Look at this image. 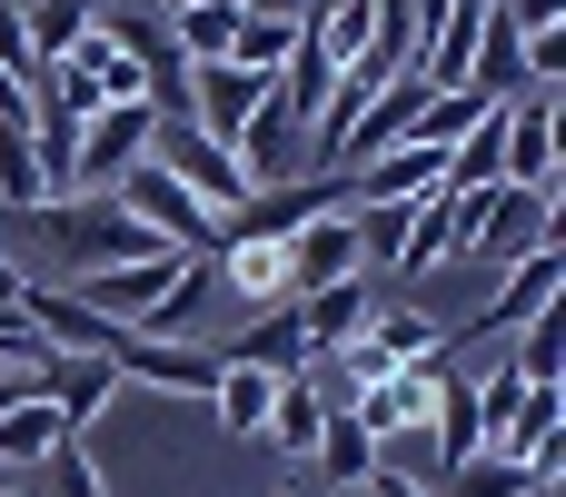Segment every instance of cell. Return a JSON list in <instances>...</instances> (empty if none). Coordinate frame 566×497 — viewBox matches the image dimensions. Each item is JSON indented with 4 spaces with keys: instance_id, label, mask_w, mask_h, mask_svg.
I'll use <instances>...</instances> for the list:
<instances>
[{
    "instance_id": "cell-25",
    "label": "cell",
    "mask_w": 566,
    "mask_h": 497,
    "mask_svg": "<svg viewBox=\"0 0 566 497\" xmlns=\"http://www.w3.org/2000/svg\"><path fill=\"white\" fill-rule=\"evenodd\" d=\"M566 428V398L557 389H527V398H517V418H507V428H497V438H488V448H497V458H517V468H527V458H537V448H547V438H557Z\"/></svg>"
},
{
    "instance_id": "cell-13",
    "label": "cell",
    "mask_w": 566,
    "mask_h": 497,
    "mask_svg": "<svg viewBox=\"0 0 566 497\" xmlns=\"http://www.w3.org/2000/svg\"><path fill=\"white\" fill-rule=\"evenodd\" d=\"M368 309H378V289H368V279H328V289H308V299H289V319H298V339H308V359H328V349H348V339L368 329Z\"/></svg>"
},
{
    "instance_id": "cell-32",
    "label": "cell",
    "mask_w": 566,
    "mask_h": 497,
    "mask_svg": "<svg viewBox=\"0 0 566 497\" xmlns=\"http://www.w3.org/2000/svg\"><path fill=\"white\" fill-rule=\"evenodd\" d=\"M527 80H537V90L566 80V30H527Z\"/></svg>"
},
{
    "instance_id": "cell-8",
    "label": "cell",
    "mask_w": 566,
    "mask_h": 497,
    "mask_svg": "<svg viewBox=\"0 0 566 497\" xmlns=\"http://www.w3.org/2000/svg\"><path fill=\"white\" fill-rule=\"evenodd\" d=\"M20 319L50 339V349H70V359H109V339H119V319H99L80 289H60V279H20Z\"/></svg>"
},
{
    "instance_id": "cell-34",
    "label": "cell",
    "mask_w": 566,
    "mask_h": 497,
    "mask_svg": "<svg viewBox=\"0 0 566 497\" xmlns=\"http://www.w3.org/2000/svg\"><path fill=\"white\" fill-rule=\"evenodd\" d=\"M239 10H259V20H298L308 0H239Z\"/></svg>"
},
{
    "instance_id": "cell-22",
    "label": "cell",
    "mask_w": 566,
    "mask_h": 497,
    "mask_svg": "<svg viewBox=\"0 0 566 497\" xmlns=\"http://www.w3.org/2000/svg\"><path fill=\"white\" fill-rule=\"evenodd\" d=\"M527 389H557V369H566V299H547L527 329H517V359H507Z\"/></svg>"
},
{
    "instance_id": "cell-24",
    "label": "cell",
    "mask_w": 566,
    "mask_h": 497,
    "mask_svg": "<svg viewBox=\"0 0 566 497\" xmlns=\"http://www.w3.org/2000/svg\"><path fill=\"white\" fill-rule=\"evenodd\" d=\"M40 199H60V189H50V169H40V149H30V130H0V219H20V209H40Z\"/></svg>"
},
{
    "instance_id": "cell-10",
    "label": "cell",
    "mask_w": 566,
    "mask_h": 497,
    "mask_svg": "<svg viewBox=\"0 0 566 497\" xmlns=\"http://www.w3.org/2000/svg\"><path fill=\"white\" fill-rule=\"evenodd\" d=\"M229 159H239V179H249V189H279V179H298V169H308V130H298L279 100H259V110H249V130L229 139Z\"/></svg>"
},
{
    "instance_id": "cell-37",
    "label": "cell",
    "mask_w": 566,
    "mask_h": 497,
    "mask_svg": "<svg viewBox=\"0 0 566 497\" xmlns=\"http://www.w3.org/2000/svg\"><path fill=\"white\" fill-rule=\"evenodd\" d=\"M0 488H10V468H0Z\"/></svg>"
},
{
    "instance_id": "cell-17",
    "label": "cell",
    "mask_w": 566,
    "mask_h": 497,
    "mask_svg": "<svg viewBox=\"0 0 566 497\" xmlns=\"http://www.w3.org/2000/svg\"><path fill=\"white\" fill-rule=\"evenodd\" d=\"M269 408H279V379H269V369H249V359H229V369H219V389H209V418H219L229 438H259V428H269Z\"/></svg>"
},
{
    "instance_id": "cell-30",
    "label": "cell",
    "mask_w": 566,
    "mask_h": 497,
    "mask_svg": "<svg viewBox=\"0 0 566 497\" xmlns=\"http://www.w3.org/2000/svg\"><path fill=\"white\" fill-rule=\"evenodd\" d=\"M40 478H50L40 497H99V468H90V438H60V448L40 458Z\"/></svg>"
},
{
    "instance_id": "cell-6",
    "label": "cell",
    "mask_w": 566,
    "mask_h": 497,
    "mask_svg": "<svg viewBox=\"0 0 566 497\" xmlns=\"http://www.w3.org/2000/svg\"><path fill=\"white\" fill-rule=\"evenodd\" d=\"M149 159H159V169H169V179H179V189H189L199 209H219V219H229V209L249 199V179H239V159H229L219 139H199L189 120H159V130H149Z\"/></svg>"
},
{
    "instance_id": "cell-5",
    "label": "cell",
    "mask_w": 566,
    "mask_h": 497,
    "mask_svg": "<svg viewBox=\"0 0 566 497\" xmlns=\"http://www.w3.org/2000/svg\"><path fill=\"white\" fill-rule=\"evenodd\" d=\"M557 289H566V249H557V239L517 249V259L497 269V289H488V309L468 319V339H517V329H527V319H537Z\"/></svg>"
},
{
    "instance_id": "cell-18",
    "label": "cell",
    "mask_w": 566,
    "mask_h": 497,
    "mask_svg": "<svg viewBox=\"0 0 566 497\" xmlns=\"http://www.w3.org/2000/svg\"><path fill=\"white\" fill-rule=\"evenodd\" d=\"M308 468H328V497H358V488H368V468H378V438H368V428H358V418L338 408V418L318 428Z\"/></svg>"
},
{
    "instance_id": "cell-12",
    "label": "cell",
    "mask_w": 566,
    "mask_h": 497,
    "mask_svg": "<svg viewBox=\"0 0 566 497\" xmlns=\"http://www.w3.org/2000/svg\"><path fill=\"white\" fill-rule=\"evenodd\" d=\"M40 398L60 408V428H70V438H90V428L119 408V369H109V359H70V349H60V359L40 369Z\"/></svg>"
},
{
    "instance_id": "cell-20",
    "label": "cell",
    "mask_w": 566,
    "mask_h": 497,
    "mask_svg": "<svg viewBox=\"0 0 566 497\" xmlns=\"http://www.w3.org/2000/svg\"><path fill=\"white\" fill-rule=\"evenodd\" d=\"M60 438H70V428H60V408H50V398H20V408H0V468H10V478H20V468H40Z\"/></svg>"
},
{
    "instance_id": "cell-23",
    "label": "cell",
    "mask_w": 566,
    "mask_h": 497,
    "mask_svg": "<svg viewBox=\"0 0 566 497\" xmlns=\"http://www.w3.org/2000/svg\"><path fill=\"white\" fill-rule=\"evenodd\" d=\"M289 40H298V20H259V10H239V30H229V70H249V80H279V60H289Z\"/></svg>"
},
{
    "instance_id": "cell-31",
    "label": "cell",
    "mask_w": 566,
    "mask_h": 497,
    "mask_svg": "<svg viewBox=\"0 0 566 497\" xmlns=\"http://www.w3.org/2000/svg\"><path fill=\"white\" fill-rule=\"evenodd\" d=\"M0 70H10L20 90H30V70H40V60H30V20H20V0H0Z\"/></svg>"
},
{
    "instance_id": "cell-28",
    "label": "cell",
    "mask_w": 566,
    "mask_h": 497,
    "mask_svg": "<svg viewBox=\"0 0 566 497\" xmlns=\"http://www.w3.org/2000/svg\"><path fill=\"white\" fill-rule=\"evenodd\" d=\"M229 30H239V0H199V10H179L169 20V40H179V60L199 70V60H219L229 50Z\"/></svg>"
},
{
    "instance_id": "cell-2",
    "label": "cell",
    "mask_w": 566,
    "mask_h": 497,
    "mask_svg": "<svg viewBox=\"0 0 566 497\" xmlns=\"http://www.w3.org/2000/svg\"><path fill=\"white\" fill-rule=\"evenodd\" d=\"M109 369H119V389H159V398H209L229 359H219L209 339H139V329H119V339H109Z\"/></svg>"
},
{
    "instance_id": "cell-35",
    "label": "cell",
    "mask_w": 566,
    "mask_h": 497,
    "mask_svg": "<svg viewBox=\"0 0 566 497\" xmlns=\"http://www.w3.org/2000/svg\"><path fill=\"white\" fill-rule=\"evenodd\" d=\"M0 309H20V259H0Z\"/></svg>"
},
{
    "instance_id": "cell-15",
    "label": "cell",
    "mask_w": 566,
    "mask_h": 497,
    "mask_svg": "<svg viewBox=\"0 0 566 497\" xmlns=\"http://www.w3.org/2000/svg\"><path fill=\"white\" fill-rule=\"evenodd\" d=\"M547 209H557V199H537V189H507V179H497V189H488V229H478V249H468V259L507 269L517 249H537V239H547Z\"/></svg>"
},
{
    "instance_id": "cell-9",
    "label": "cell",
    "mask_w": 566,
    "mask_h": 497,
    "mask_svg": "<svg viewBox=\"0 0 566 497\" xmlns=\"http://www.w3.org/2000/svg\"><path fill=\"white\" fill-rule=\"evenodd\" d=\"M259 100H269V80H249V70H229V60H199V70H189V110H179V120H189L199 139H219V149H229V139L249 130V110H259Z\"/></svg>"
},
{
    "instance_id": "cell-4",
    "label": "cell",
    "mask_w": 566,
    "mask_h": 497,
    "mask_svg": "<svg viewBox=\"0 0 566 497\" xmlns=\"http://www.w3.org/2000/svg\"><path fill=\"white\" fill-rule=\"evenodd\" d=\"M557 169H566L557 90H527V100H507V130H497V179H507V189H537V199H557Z\"/></svg>"
},
{
    "instance_id": "cell-16",
    "label": "cell",
    "mask_w": 566,
    "mask_h": 497,
    "mask_svg": "<svg viewBox=\"0 0 566 497\" xmlns=\"http://www.w3.org/2000/svg\"><path fill=\"white\" fill-rule=\"evenodd\" d=\"M388 369H438L448 359V329L438 319H418V309H368V329H358Z\"/></svg>"
},
{
    "instance_id": "cell-39",
    "label": "cell",
    "mask_w": 566,
    "mask_h": 497,
    "mask_svg": "<svg viewBox=\"0 0 566 497\" xmlns=\"http://www.w3.org/2000/svg\"><path fill=\"white\" fill-rule=\"evenodd\" d=\"M0 497H20V488H0Z\"/></svg>"
},
{
    "instance_id": "cell-21",
    "label": "cell",
    "mask_w": 566,
    "mask_h": 497,
    "mask_svg": "<svg viewBox=\"0 0 566 497\" xmlns=\"http://www.w3.org/2000/svg\"><path fill=\"white\" fill-rule=\"evenodd\" d=\"M428 497H537V478H527L517 458H497V448H478V458H458L448 478H428Z\"/></svg>"
},
{
    "instance_id": "cell-36",
    "label": "cell",
    "mask_w": 566,
    "mask_h": 497,
    "mask_svg": "<svg viewBox=\"0 0 566 497\" xmlns=\"http://www.w3.org/2000/svg\"><path fill=\"white\" fill-rule=\"evenodd\" d=\"M279 497H308V488H279Z\"/></svg>"
},
{
    "instance_id": "cell-33",
    "label": "cell",
    "mask_w": 566,
    "mask_h": 497,
    "mask_svg": "<svg viewBox=\"0 0 566 497\" xmlns=\"http://www.w3.org/2000/svg\"><path fill=\"white\" fill-rule=\"evenodd\" d=\"M358 497H428V478H408V468H388V458H378V468H368V488Z\"/></svg>"
},
{
    "instance_id": "cell-7",
    "label": "cell",
    "mask_w": 566,
    "mask_h": 497,
    "mask_svg": "<svg viewBox=\"0 0 566 497\" xmlns=\"http://www.w3.org/2000/svg\"><path fill=\"white\" fill-rule=\"evenodd\" d=\"M279 249H289V299H308V289H328V279H368V269H358V219H348V209L298 219Z\"/></svg>"
},
{
    "instance_id": "cell-27",
    "label": "cell",
    "mask_w": 566,
    "mask_h": 497,
    "mask_svg": "<svg viewBox=\"0 0 566 497\" xmlns=\"http://www.w3.org/2000/svg\"><path fill=\"white\" fill-rule=\"evenodd\" d=\"M20 20H30V60H60L99 20V0H20Z\"/></svg>"
},
{
    "instance_id": "cell-38",
    "label": "cell",
    "mask_w": 566,
    "mask_h": 497,
    "mask_svg": "<svg viewBox=\"0 0 566 497\" xmlns=\"http://www.w3.org/2000/svg\"><path fill=\"white\" fill-rule=\"evenodd\" d=\"M308 10H328V0H308Z\"/></svg>"
},
{
    "instance_id": "cell-19",
    "label": "cell",
    "mask_w": 566,
    "mask_h": 497,
    "mask_svg": "<svg viewBox=\"0 0 566 497\" xmlns=\"http://www.w3.org/2000/svg\"><path fill=\"white\" fill-rule=\"evenodd\" d=\"M318 428H328V408H318V398H308V379L289 369V379H279V408H269V428H259V448H279V458H298V468H308Z\"/></svg>"
},
{
    "instance_id": "cell-29",
    "label": "cell",
    "mask_w": 566,
    "mask_h": 497,
    "mask_svg": "<svg viewBox=\"0 0 566 497\" xmlns=\"http://www.w3.org/2000/svg\"><path fill=\"white\" fill-rule=\"evenodd\" d=\"M478 120H488V100H478V90H428V110H418V130H408V139H418V149H448V139H458V130H478Z\"/></svg>"
},
{
    "instance_id": "cell-14",
    "label": "cell",
    "mask_w": 566,
    "mask_h": 497,
    "mask_svg": "<svg viewBox=\"0 0 566 497\" xmlns=\"http://www.w3.org/2000/svg\"><path fill=\"white\" fill-rule=\"evenodd\" d=\"M458 90H478L488 110H507V100H527L537 80H527V30H507L497 10H488V30H478V50H468V80Z\"/></svg>"
},
{
    "instance_id": "cell-1",
    "label": "cell",
    "mask_w": 566,
    "mask_h": 497,
    "mask_svg": "<svg viewBox=\"0 0 566 497\" xmlns=\"http://www.w3.org/2000/svg\"><path fill=\"white\" fill-rule=\"evenodd\" d=\"M109 199H119V209H129V219H139L159 249H179V259H189V249H219V209H199V199H189V189H179L159 159L119 169V179H109Z\"/></svg>"
},
{
    "instance_id": "cell-26",
    "label": "cell",
    "mask_w": 566,
    "mask_h": 497,
    "mask_svg": "<svg viewBox=\"0 0 566 497\" xmlns=\"http://www.w3.org/2000/svg\"><path fill=\"white\" fill-rule=\"evenodd\" d=\"M458 259V229H448V199H418L408 229H398V259L388 269H448Z\"/></svg>"
},
{
    "instance_id": "cell-3",
    "label": "cell",
    "mask_w": 566,
    "mask_h": 497,
    "mask_svg": "<svg viewBox=\"0 0 566 497\" xmlns=\"http://www.w3.org/2000/svg\"><path fill=\"white\" fill-rule=\"evenodd\" d=\"M149 130H159L149 100H109V110H90L80 139H70V189H109L119 169H139V159H149Z\"/></svg>"
},
{
    "instance_id": "cell-11",
    "label": "cell",
    "mask_w": 566,
    "mask_h": 497,
    "mask_svg": "<svg viewBox=\"0 0 566 497\" xmlns=\"http://www.w3.org/2000/svg\"><path fill=\"white\" fill-rule=\"evenodd\" d=\"M338 179H348V209H408V199H438V149L398 139V149H378V159H358Z\"/></svg>"
}]
</instances>
